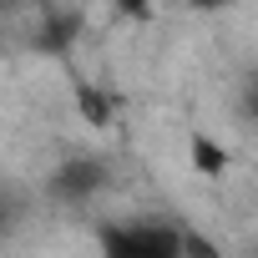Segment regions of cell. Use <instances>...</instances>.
Wrapping results in <instances>:
<instances>
[{
	"label": "cell",
	"instance_id": "obj_8",
	"mask_svg": "<svg viewBox=\"0 0 258 258\" xmlns=\"http://www.w3.org/2000/svg\"><path fill=\"white\" fill-rule=\"evenodd\" d=\"M187 6H192V11H223L228 0H187Z\"/></svg>",
	"mask_w": 258,
	"mask_h": 258
},
{
	"label": "cell",
	"instance_id": "obj_4",
	"mask_svg": "<svg viewBox=\"0 0 258 258\" xmlns=\"http://www.w3.org/2000/svg\"><path fill=\"white\" fill-rule=\"evenodd\" d=\"M71 91H76V106H81V116H86L91 126H106V121H111V101H106L91 81H71Z\"/></svg>",
	"mask_w": 258,
	"mask_h": 258
},
{
	"label": "cell",
	"instance_id": "obj_9",
	"mask_svg": "<svg viewBox=\"0 0 258 258\" xmlns=\"http://www.w3.org/2000/svg\"><path fill=\"white\" fill-rule=\"evenodd\" d=\"M6 228H11V203L0 198V238H6Z\"/></svg>",
	"mask_w": 258,
	"mask_h": 258
},
{
	"label": "cell",
	"instance_id": "obj_2",
	"mask_svg": "<svg viewBox=\"0 0 258 258\" xmlns=\"http://www.w3.org/2000/svg\"><path fill=\"white\" fill-rule=\"evenodd\" d=\"M51 187H56V198L81 203V198H91V192L106 187V167L96 157H71V162H61V172L51 177Z\"/></svg>",
	"mask_w": 258,
	"mask_h": 258
},
{
	"label": "cell",
	"instance_id": "obj_7",
	"mask_svg": "<svg viewBox=\"0 0 258 258\" xmlns=\"http://www.w3.org/2000/svg\"><path fill=\"white\" fill-rule=\"evenodd\" d=\"M243 106H248V116H258V71L248 76V91H243Z\"/></svg>",
	"mask_w": 258,
	"mask_h": 258
},
{
	"label": "cell",
	"instance_id": "obj_3",
	"mask_svg": "<svg viewBox=\"0 0 258 258\" xmlns=\"http://www.w3.org/2000/svg\"><path fill=\"white\" fill-rule=\"evenodd\" d=\"M228 167H233V152H228L218 137L192 132V172H203V177H223Z\"/></svg>",
	"mask_w": 258,
	"mask_h": 258
},
{
	"label": "cell",
	"instance_id": "obj_1",
	"mask_svg": "<svg viewBox=\"0 0 258 258\" xmlns=\"http://www.w3.org/2000/svg\"><path fill=\"white\" fill-rule=\"evenodd\" d=\"M101 258H182V228L172 223H106L96 228Z\"/></svg>",
	"mask_w": 258,
	"mask_h": 258
},
{
	"label": "cell",
	"instance_id": "obj_6",
	"mask_svg": "<svg viewBox=\"0 0 258 258\" xmlns=\"http://www.w3.org/2000/svg\"><path fill=\"white\" fill-rule=\"evenodd\" d=\"M111 11L126 16V21H147L152 16V0H111Z\"/></svg>",
	"mask_w": 258,
	"mask_h": 258
},
{
	"label": "cell",
	"instance_id": "obj_5",
	"mask_svg": "<svg viewBox=\"0 0 258 258\" xmlns=\"http://www.w3.org/2000/svg\"><path fill=\"white\" fill-rule=\"evenodd\" d=\"M182 258H223V253H218V243H213L208 233L182 228Z\"/></svg>",
	"mask_w": 258,
	"mask_h": 258
}]
</instances>
